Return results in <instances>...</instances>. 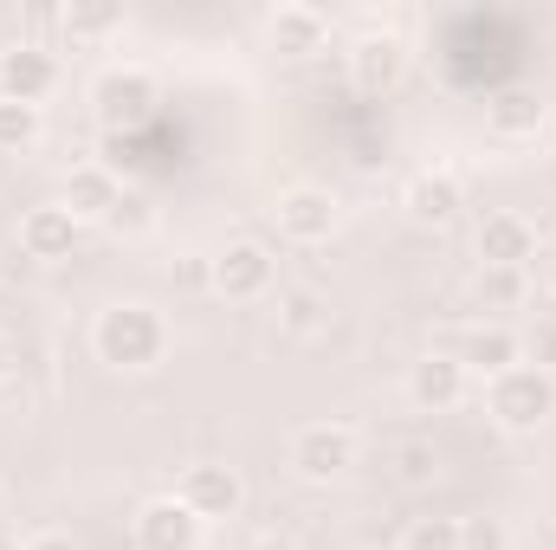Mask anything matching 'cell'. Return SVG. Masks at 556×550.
<instances>
[{"mask_svg":"<svg viewBox=\"0 0 556 550\" xmlns=\"http://www.w3.org/2000/svg\"><path fill=\"white\" fill-rule=\"evenodd\" d=\"M91 357L104 370H124V376H142L168 357V317L142 298H117L91 317Z\"/></svg>","mask_w":556,"mask_h":550,"instance_id":"obj_1","label":"cell"},{"mask_svg":"<svg viewBox=\"0 0 556 550\" xmlns=\"http://www.w3.org/2000/svg\"><path fill=\"white\" fill-rule=\"evenodd\" d=\"M485 414H492L505 434H538V427H551L556 376L538 370V363H518V370L492 376V383H485Z\"/></svg>","mask_w":556,"mask_h":550,"instance_id":"obj_2","label":"cell"},{"mask_svg":"<svg viewBox=\"0 0 556 550\" xmlns=\"http://www.w3.org/2000/svg\"><path fill=\"white\" fill-rule=\"evenodd\" d=\"M356 453H363V440H356L350 421H304L291 434V447H285V460H291V473L304 486H337L356 466Z\"/></svg>","mask_w":556,"mask_h":550,"instance_id":"obj_3","label":"cell"},{"mask_svg":"<svg viewBox=\"0 0 556 550\" xmlns=\"http://www.w3.org/2000/svg\"><path fill=\"white\" fill-rule=\"evenodd\" d=\"M207 285L227 304H260L278 285V260L266 240H227L220 253H207Z\"/></svg>","mask_w":556,"mask_h":550,"instance_id":"obj_4","label":"cell"},{"mask_svg":"<svg viewBox=\"0 0 556 550\" xmlns=\"http://www.w3.org/2000/svg\"><path fill=\"white\" fill-rule=\"evenodd\" d=\"M91 104H98L104 130L117 137V130H137L142 117L162 104V85H155L142 65H104V72L91 78Z\"/></svg>","mask_w":556,"mask_h":550,"instance_id":"obj_5","label":"cell"},{"mask_svg":"<svg viewBox=\"0 0 556 550\" xmlns=\"http://www.w3.org/2000/svg\"><path fill=\"white\" fill-rule=\"evenodd\" d=\"M175 499H181L201 525H220V518H240L247 479H240V466H227V460H194V466L175 479Z\"/></svg>","mask_w":556,"mask_h":550,"instance_id":"obj_6","label":"cell"},{"mask_svg":"<svg viewBox=\"0 0 556 550\" xmlns=\"http://www.w3.org/2000/svg\"><path fill=\"white\" fill-rule=\"evenodd\" d=\"M337 221H343V208L317 182H298V188H285L273 201V227H278V240H291V247H324L337 234Z\"/></svg>","mask_w":556,"mask_h":550,"instance_id":"obj_7","label":"cell"},{"mask_svg":"<svg viewBox=\"0 0 556 550\" xmlns=\"http://www.w3.org/2000/svg\"><path fill=\"white\" fill-rule=\"evenodd\" d=\"M59 85H65V65H59L52 46L20 39V46L0 52V98H7V104H33V111H46V98H52Z\"/></svg>","mask_w":556,"mask_h":550,"instance_id":"obj_8","label":"cell"},{"mask_svg":"<svg viewBox=\"0 0 556 550\" xmlns=\"http://www.w3.org/2000/svg\"><path fill=\"white\" fill-rule=\"evenodd\" d=\"M130 538H137V550H201L207 525H201L175 492H155V499H142V505H137Z\"/></svg>","mask_w":556,"mask_h":550,"instance_id":"obj_9","label":"cell"},{"mask_svg":"<svg viewBox=\"0 0 556 550\" xmlns=\"http://www.w3.org/2000/svg\"><path fill=\"white\" fill-rule=\"evenodd\" d=\"M466 396H472V376H466V363L453 350H427L408 370V402L420 414H446V409H459Z\"/></svg>","mask_w":556,"mask_h":550,"instance_id":"obj_10","label":"cell"},{"mask_svg":"<svg viewBox=\"0 0 556 550\" xmlns=\"http://www.w3.org/2000/svg\"><path fill=\"white\" fill-rule=\"evenodd\" d=\"M402 78H408V39H402V33H363V39L350 46V85H356V91L382 98V91H395Z\"/></svg>","mask_w":556,"mask_h":550,"instance_id":"obj_11","label":"cell"},{"mask_svg":"<svg viewBox=\"0 0 556 550\" xmlns=\"http://www.w3.org/2000/svg\"><path fill=\"white\" fill-rule=\"evenodd\" d=\"M78 240H85V227L72 221V208H65V201H46V208H26V214H20V253H26V260H39V266L72 260V253H78Z\"/></svg>","mask_w":556,"mask_h":550,"instance_id":"obj_12","label":"cell"},{"mask_svg":"<svg viewBox=\"0 0 556 550\" xmlns=\"http://www.w3.org/2000/svg\"><path fill=\"white\" fill-rule=\"evenodd\" d=\"M479 266H511V273H525L531 260H538V227L525 221V214H511V208H492L485 221H479Z\"/></svg>","mask_w":556,"mask_h":550,"instance_id":"obj_13","label":"cell"},{"mask_svg":"<svg viewBox=\"0 0 556 550\" xmlns=\"http://www.w3.org/2000/svg\"><path fill=\"white\" fill-rule=\"evenodd\" d=\"M65 208H72V221L78 227H104L111 221V208L124 201V182H117V168L111 162H78L72 175H65V195H59Z\"/></svg>","mask_w":556,"mask_h":550,"instance_id":"obj_14","label":"cell"},{"mask_svg":"<svg viewBox=\"0 0 556 550\" xmlns=\"http://www.w3.org/2000/svg\"><path fill=\"white\" fill-rule=\"evenodd\" d=\"M453 357L466 363V376H485V383H492V376H505V370L525 363V337H518L511 324H472Z\"/></svg>","mask_w":556,"mask_h":550,"instance_id":"obj_15","label":"cell"},{"mask_svg":"<svg viewBox=\"0 0 556 550\" xmlns=\"http://www.w3.org/2000/svg\"><path fill=\"white\" fill-rule=\"evenodd\" d=\"M402 208H408L415 227H446V221L466 208V188H459L453 168H420L415 182L402 188Z\"/></svg>","mask_w":556,"mask_h":550,"instance_id":"obj_16","label":"cell"},{"mask_svg":"<svg viewBox=\"0 0 556 550\" xmlns=\"http://www.w3.org/2000/svg\"><path fill=\"white\" fill-rule=\"evenodd\" d=\"M544 98L531 91V85H511V91H498L492 104H485V130L498 142H531L538 130H544Z\"/></svg>","mask_w":556,"mask_h":550,"instance_id":"obj_17","label":"cell"},{"mask_svg":"<svg viewBox=\"0 0 556 550\" xmlns=\"http://www.w3.org/2000/svg\"><path fill=\"white\" fill-rule=\"evenodd\" d=\"M266 39H273V52L285 59H304V52H324V39H330V20L317 13V7H273L266 13Z\"/></svg>","mask_w":556,"mask_h":550,"instance_id":"obj_18","label":"cell"},{"mask_svg":"<svg viewBox=\"0 0 556 550\" xmlns=\"http://www.w3.org/2000/svg\"><path fill=\"white\" fill-rule=\"evenodd\" d=\"M59 26H65V39H111V33H124V13L117 7H104V0H72V7H59Z\"/></svg>","mask_w":556,"mask_h":550,"instance_id":"obj_19","label":"cell"},{"mask_svg":"<svg viewBox=\"0 0 556 550\" xmlns=\"http://www.w3.org/2000/svg\"><path fill=\"white\" fill-rule=\"evenodd\" d=\"M525 273H511V266H479L472 278V298H479V311H518L525 304Z\"/></svg>","mask_w":556,"mask_h":550,"instance_id":"obj_20","label":"cell"},{"mask_svg":"<svg viewBox=\"0 0 556 550\" xmlns=\"http://www.w3.org/2000/svg\"><path fill=\"white\" fill-rule=\"evenodd\" d=\"M39 137H46V111L7 104V98H0V155H26Z\"/></svg>","mask_w":556,"mask_h":550,"instance_id":"obj_21","label":"cell"},{"mask_svg":"<svg viewBox=\"0 0 556 550\" xmlns=\"http://www.w3.org/2000/svg\"><path fill=\"white\" fill-rule=\"evenodd\" d=\"M317 324H324V298H317L311 285L278 291V330H285V337H311Z\"/></svg>","mask_w":556,"mask_h":550,"instance_id":"obj_22","label":"cell"},{"mask_svg":"<svg viewBox=\"0 0 556 550\" xmlns=\"http://www.w3.org/2000/svg\"><path fill=\"white\" fill-rule=\"evenodd\" d=\"M395 479H402L408 492L433 486V479H440V453H433L427 440H402V447H395Z\"/></svg>","mask_w":556,"mask_h":550,"instance_id":"obj_23","label":"cell"},{"mask_svg":"<svg viewBox=\"0 0 556 550\" xmlns=\"http://www.w3.org/2000/svg\"><path fill=\"white\" fill-rule=\"evenodd\" d=\"M111 234H124V240H142L149 227H155V201L142 195V188H124V201L111 208V221H104Z\"/></svg>","mask_w":556,"mask_h":550,"instance_id":"obj_24","label":"cell"},{"mask_svg":"<svg viewBox=\"0 0 556 550\" xmlns=\"http://www.w3.org/2000/svg\"><path fill=\"white\" fill-rule=\"evenodd\" d=\"M459 550H511V525L498 512H472L459 518Z\"/></svg>","mask_w":556,"mask_h":550,"instance_id":"obj_25","label":"cell"},{"mask_svg":"<svg viewBox=\"0 0 556 550\" xmlns=\"http://www.w3.org/2000/svg\"><path fill=\"white\" fill-rule=\"evenodd\" d=\"M395 550H459V518H415Z\"/></svg>","mask_w":556,"mask_h":550,"instance_id":"obj_26","label":"cell"},{"mask_svg":"<svg viewBox=\"0 0 556 550\" xmlns=\"http://www.w3.org/2000/svg\"><path fill=\"white\" fill-rule=\"evenodd\" d=\"M525 357H531L538 370H551V376H556V317L531 324V337H525Z\"/></svg>","mask_w":556,"mask_h":550,"instance_id":"obj_27","label":"cell"},{"mask_svg":"<svg viewBox=\"0 0 556 550\" xmlns=\"http://www.w3.org/2000/svg\"><path fill=\"white\" fill-rule=\"evenodd\" d=\"M247 550H304V545H298L291 532H260V538H253Z\"/></svg>","mask_w":556,"mask_h":550,"instance_id":"obj_28","label":"cell"},{"mask_svg":"<svg viewBox=\"0 0 556 550\" xmlns=\"http://www.w3.org/2000/svg\"><path fill=\"white\" fill-rule=\"evenodd\" d=\"M26 550H78V545H72L65 532H33V538H26Z\"/></svg>","mask_w":556,"mask_h":550,"instance_id":"obj_29","label":"cell"},{"mask_svg":"<svg viewBox=\"0 0 556 550\" xmlns=\"http://www.w3.org/2000/svg\"><path fill=\"white\" fill-rule=\"evenodd\" d=\"M0 550H26V538H13V532H0Z\"/></svg>","mask_w":556,"mask_h":550,"instance_id":"obj_30","label":"cell"},{"mask_svg":"<svg viewBox=\"0 0 556 550\" xmlns=\"http://www.w3.org/2000/svg\"><path fill=\"white\" fill-rule=\"evenodd\" d=\"M0 376H7V337H0Z\"/></svg>","mask_w":556,"mask_h":550,"instance_id":"obj_31","label":"cell"},{"mask_svg":"<svg viewBox=\"0 0 556 550\" xmlns=\"http://www.w3.org/2000/svg\"><path fill=\"white\" fill-rule=\"evenodd\" d=\"M551 298H556V266H551Z\"/></svg>","mask_w":556,"mask_h":550,"instance_id":"obj_32","label":"cell"}]
</instances>
